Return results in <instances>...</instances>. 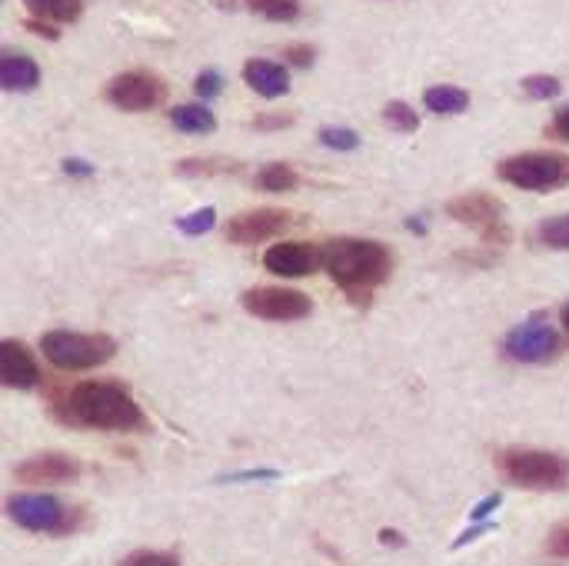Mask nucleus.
<instances>
[{"label":"nucleus","instance_id":"1","mask_svg":"<svg viewBox=\"0 0 569 566\" xmlns=\"http://www.w3.org/2000/svg\"><path fill=\"white\" fill-rule=\"evenodd\" d=\"M57 420L70 427H87V430H117V434H133L147 430V417L140 404L117 384H100L87 380L70 387L63 397L53 400Z\"/></svg>","mask_w":569,"mask_h":566},{"label":"nucleus","instance_id":"2","mask_svg":"<svg viewBox=\"0 0 569 566\" xmlns=\"http://www.w3.org/2000/svg\"><path fill=\"white\" fill-rule=\"evenodd\" d=\"M320 267L350 300H367L390 280L393 254L380 240L333 237L320 247Z\"/></svg>","mask_w":569,"mask_h":566},{"label":"nucleus","instance_id":"3","mask_svg":"<svg viewBox=\"0 0 569 566\" xmlns=\"http://www.w3.org/2000/svg\"><path fill=\"white\" fill-rule=\"evenodd\" d=\"M497 467L520 490H537V494H567L569 490V457L553 454V450L507 447L497 454Z\"/></svg>","mask_w":569,"mask_h":566},{"label":"nucleus","instance_id":"4","mask_svg":"<svg viewBox=\"0 0 569 566\" xmlns=\"http://www.w3.org/2000/svg\"><path fill=\"white\" fill-rule=\"evenodd\" d=\"M7 517L30 534H50V537H70L87 524L80 507H70L50 494H10Z\"/></svg>","mask_w":569,"mask_h":566},{"label":"nucleus","instance_id":"5","mask_svg":"<svg viewBox=\"0 0 569 566\" xmlns=\"http://www.w3.org/2000/svg\"><path fill=\"white\" fill-rule=\"evenodd\" d=\"M497 177L530 193H553L569 183V153H560V150L517 153L497 163Z\"/></svg>","mask_w":569,"mask_h":566},{"label":"nucleus","instance_id":"6","mask_svg":"<svg viewBox=\"0 0 569 566\" xmlns=\"http://www.w3.org/2000/svg\"><path fill=\"white\" fill-rule=\"evenodd\" d=\"M43 357L60 370H93L113 360L117 340L107 334H73V330H50L40 337Z\"/></svg>","mask_w":569,"mask_h":566},{"label":"nucleus","instance_id":"7","mask_svg":"<svg viewBox=\"0 0 569 566\" xmlns=\"http://www.w3.org/2000/svg\"><path fill=\"white\" fill-rule=\"evenodd\" d=\"M447 214L457 224L477 230L483 237V244H490V247H503L513 237L510 227H507V220H503L507 217L503 214V203L493 193H463V197H457V200L447 203Z\"/></svg>","mask_w":569,"mask_h":566},{"label":"nucleus","instance_id":"8","mask_svg":"<svg viewBox=\"0 0 569 566\" xmlns=\"http://www.w3.org/2000/svg\"><path fill=\"white\" fill-rule=\"evenodd\" d=\"M103 97L123 113H147L167 100V83L150 70H123L103 87Z\"/></svg>","mask_w":569,"mask_h":566},{"label":"nucleus","instance_id":"9","mask_svg":"<svg viewBox=\"0 0 569 566\" xmlns=\"http://www.w3.org/2000/svg\"><path fill=\"white\" fill-rule=\"evenodd\" d=\"M563 350V337L547 317H533L507 334L503 354L517 364H553Z\"/></svg>","mask_w":569,"mask_h":566},{"label":"nucleus","instance_id":"10","mask_svg":"<svg viewBox=\"0 0 569 566\" xmlns=\"http://www.w3.org/2000/svg\"><path fill=\"white\" fill-rule=\"evenodd\" d=\"M243 310L260 317V320H277V324H290V320H303L310 317L313 304L307 294L300 290H287V287H250L240 297Z\"/></svg>","mask_w":569,"mask_h":566},{"label":"nucleus","instance_id":"11","mask_svg":"<svg viewBox=\"0 0 569 566\" xmlns=\"http://www.w3.org/2000/svg\"><path fill=\"white\" fill-rule=\"evenodd\" d=\"M290 224H293V214L290 210H280V207H263V210L237 214L227 224V240L230 244H240V247H253V244H263V240L283 234Z\"/></svg>","mask_w":569,"mask_h":566},{"label":"nucleus","instance_id":"12","mask_svg":"<svg viewBox=\"0 0 569 566\" xmlns=\"http://www.w3.org/2000/svg\"><path fill=\"white\" fill-rule=\"evenodd\" d=\"M263 267L277 277H310L320 267V250L303 244V240H290V244H277L263 254Z\"/></svg>","mask_w":569,"mask_h":566},{"label":"nucleus","instance_id":"13","mask_svg":"<svg viewBox=\"0 0 569 566\" xmlns=\"http://www.w3.org/2000/svg\"><path fill=\"white\" fill-rule=\"evenodd\" d=\"M80 474H83V467L77 460H70L67 454H37L13 467V477L20 484H70Z\"/></svg>","mask_w":569,"mask_h":566},{"label":"nucleus","instance_id":"14","mask_svg":"<svg viewBox=\"0 0 569 566\" xmlns=\"http://www.w3.org/2000/svg\"><path fill=\"white\" fill-rule=\"evenodd\" d=\"M0 384L10 390H33L40 384V367L20 340H0Z\"/></svg>","mask_w":569,"mask_h":566},{"label":"nucleus","instance_id":"15","mask_svg":"<svg viewBox=\"0 0 569 566\" xmlns=\"http://www.w3.org/2000/svg\"><path fill=\"white\" fill-rule=\"evenodd\" d=\"M243 80L253 93L260 97H283L290 90V70L277 60H267V57H250L243 63Z\"/></svg>","mask_w":569,"mask_h":566},{"label":"nucleus","instance_id":"16","mask_svg":"<svg viewBox=\"0 0 569 566\" xmlns=\"http://www.w3.org/2000/svg\"><path fill=\"white\" fill-rule=\"evenodd\" d=\"M40 83V63L27 53H3L0 57V87L7 93H27Z\"/></svg>","mask_w":569,"mask_h":566},{"label":"nucleus","instance_id":"17","mask_svg":"<svg viewBox=\"0 0 569 566\" xmlns=\"http://www.w3.org/2000/svg\"><path fill=\"white\" fill-rule=\"evenodd\" d=\"M423 103L437 117H453V113H463L470 107V90L453 87V83H437V87L423 90Z\"/></svg>","mask_w":569,"mask_h":566},{"label":"nucleus","instance_id":"18","mask_svg":"<svg viewBox=\"0 0 569 566\" xmlns=\"http://www.w3.org/2000/svg\"><path fill=\"white\" fill-rule=\"evenodd\" d=\"M23 7L30 10L33 20H47L53 27L73 23L83 13V0H23Z\"/></svg>","mask_w":569,"mask_h":566},{"label":"nucleus","instance_id":"19","mask_svg":"<svg viewBox=\"0 0 569 566\" xmlns=\"http://www.w3.org/2000/svg\"><path fill=\"white\" fill-rule=\"evenodd\" d=\"M170 123L180 133H213L217 130V117L203 107V103H180L170 110Z\"/></svg>","mask_w":569,"mask_h":566},{"label":"nucleus","instance_id":"20","mask_svg":"<svg viewBox=\"0 0 569 566\" xmlns=\"http://www.w3.org/2000/svg\"><path fill=\"white\" fill-rule=\"evenodd\" d=\"M253 187L263 190V193H290V190L300 187V173L290 163H267V167L257 170Z\"/></svg>","mask_w":569,"mask_h":566},{"label":"nucleus","instance_id":"21","mask_svg":"<svg viewBox=\"0 0 569 566\" xmlns=\"http://www.w3.org/2000/svg\"><path fill=\"white\" fill-rule=\"evenodd\" d=\"M240 170H243V163L227 160V157H190V160L177 163L180 177H230V173H240Z\"/></svg>","mask_w":569,"mask_h":566},{"label":"nucleus","instance_id":"22","mask_svg":"<svg viewBox=\"0 0 569 566\" xmlns=\"http://www.w3.org/2000/svg\"><path fill=\"white\" fill-rule=\"evenodd\" d=\"M247 10H253L257 17L263 20H273V23H293L303 10L300 0H243Z\"/></svg>","mask_w":569,"mask_h":566},{"label":"nucleus","instance_id":"23","mask_svg":"<svg viewBox=\"0 0 569 566\" xmlns=\"http://www.w3.org/2000/svg\"><path fill=\"white\" fill-rule=\"evenodd\" d=\"M383 123L390 130H397V133H417L420 130V113L410 103H403V100H390L383 107Z\"/></svg>","mask_w":569,"mask_h":566},{"label":"nucleus","instance_id":"24","mask_svg":"<svg viewBox=\"0 0 569 566\" xmlns=\"http://www.w3.org/2000/svg\"><path fill=\"white\" fill-rule=\"evenodd\" d=\"M537 240H540L547 250H569V214H560V217L543 220L540 230H537Z\"/></svg>","mask_w":569,"mask_h":566},{"label":"nucleus","instance_id":"25","mask_svg":"<svg viewBox=\"0 0 569 566\" xmlns=\"http://www.w3.org/2000/svg\"><path fill=\"white\" fill-rule=\"evenodd\" d=\"M520 90H523L530 100H553V97L563 93V83H560V77H553V73H533V77H523V80H520Z\"/></svg>","mask_w":569,"mask_h":566},{"label":"nucleus","instance_id":"26","mask_svg":"<svg viewBox=\"0 0 569 566\" xmlns=\"http://www.w3.org/2000/svg\"><path fill=\"white\" fill-rule=\"evenodd\" d=\"M317 140L327 147V150H337V153H347V150H357L360 147V133L350 130V127H323L317 133Z\"/></svg>","mask_w":569,"mask_h":566},{"label":"nucleus","instance_id":"27","mask_svg":"<svg viewBox=\"0 0 569 566\" xmlns=\"http://www.w3.org/2000/svg\"><path fill=\"white\" fill-rule=\"evenodd\" d=\"M213 227H217V210L213 207H200V210H193V214H187V217L177 220V230L187 234V237H203Z\"/></svg>","mask_w":569,"mask_h":566},{"label":"nucleus","instance_id":"28","mask_svg":"<svg viewBox=\"0 0 569 566\" xmlns=\"http://www.w3.org/2000/svg\"><path fill=\"white\" fill-rule=\"evenodd\" d=\"M193 90H197V97H200V100H213V97H220V93H223V73H220L217 67L200 70V77H197Z\"/></svg>","mask_w":569,"mask_h":566},{"label":"nucleus","instance_id":"29","mask_svg":"<svg viewBox=\"0 0 569 566\" xmlns=\"http://www.w3.org/2000/svg\"><path fill=\"white\" fill-rule=\"evenodd\" d=\"M283 60H287L293 70H310L313 60H317V50H313L310 43H293V47L283 50Z\"/></svg>","mask_w":569,"mask_h":566},{"label":"nucleus","instance_id":"30","mask_svg":"<svg viewBox=\"0 0 569 566\" xmlns=\"http://www.w3.org/2000/svg\"><path fill=\"white\" fill-rule=\"evenodd\" d=\"M547 554L557 557V560H569V520L550 530V537H547Z\"/></svg>","mask_w":569,"mask_h":566},{"label":"nucleus","instance_id":"31","mask_svg":"<svg viewBox=\"0 0 569 566\" xmlns=\"http://www.w3.org/2000/svg\"><path fill=\"white\" fill-rule=\"evenodd\" d=\"M120 566H180L173 554H157V550H140L133 557H127Z\"/></svg>","mask_w":569,"mask_h":566},{"label":"nucleus","instance_id":"32","mask_svg":"<svg viewBox=\"0 0 569 566\" xmlns=\"http://www.w3.org/2000/svg\"><path fill=\"white\" fill-rule=\"evenodd\" d=\"M293 123V113H260V117H253V130H287Z\"/></svg>","mask_w":569,"mask_h":566},{"label":"nucleus","instance_id":"33","mask_svg":"<svg viewBox=\"0 0 569 566\" xmlns=\"http://www.w3.org/2000/svg\"><path fill=\"white\" fill-rule=\"evenodd\" d=\"M497 507H500V494H490L487 500H480V504L470 510V520H473V524H490V514H493Z\"/></svg>","mask_w":569,"mask_h":566},{"label":"nucleus","instance_id":"34","mask_svg":"<svg viewBox=\"0 0 569 566\" xmlns=\"http://www.w3.org/2000/svg\"><path fill=\"white\" fill-rule=\"evenodd\" d=\"M550 137H553V140H563V143H569V107H563V110L553 117V123H550Z\"/></svg>","mask_w":569,"mask_h":566},{"label":"nucleus","instance_id":"35","mask_svg":"<svg viewBox=\"0 0 569 566\" xmlns=\"http://www.w3.org/2000/svg\"><path fill=\"white\" fill-rule=\"evenodd\" d=\"M497 530V524H480V527H470L463 537H457L453 540V550H460V547H467V544H473L477 537H483V534H493Z\"/></svg>","mask_w":569,"mask_h":566},{"label":"nucleus","instance_id":"36","mask_svg":"<svg viewBox=\"0 0 569 566\" xmlns=\"http://www.w3.org/2000/svg\"><path fill=\"white\" fill-rule=\"evenodd\" d=\"M27 30H30V33H40V37H47V40H57V37H60V27H53V23H47V20H30Z\"/></svg>","mask_w":569,"mask_h":566},{"label":"nucleus","instance_id":"37","mask_svg":"<svg viewBox=\"0 0 569 566\" xmlns=\"http://www.w3.org/2000/svg\"><path fill=\"white\" fill-rule=\"evenodd\" d=\"M63 173H70V177H90L93 167L87 160H63Z\"/></svg>","mask_w":569,"mask_h":566},{"label":"nucleus","instance_id":"38","mask_svg":"<svg viewBox=\"0 0 569 566\" xmlns=\"http://www.w3.org/2000/svg\"><path fill=\"white\" fill-rule=\"evenodd\" d=\"M380 540H383L387 547H403V537H400L397 530H383V534H380Z\"/></svg>","mask_w":569,"mask_h":566},{"label":"nucleus","instance_id":"39","mask_svg":"<svg viewBox=\"0 0 569 566\" xmlns=\"http://www.w3.org/2000/svg\"><path fill=\"white\" fill-rule=\"evenodd\" d=\"M560 320H563V330H567V340H569V304L563 307V317H560Z\"/></svg>","mask_w":569,"mask_h":566}]
</instances>
